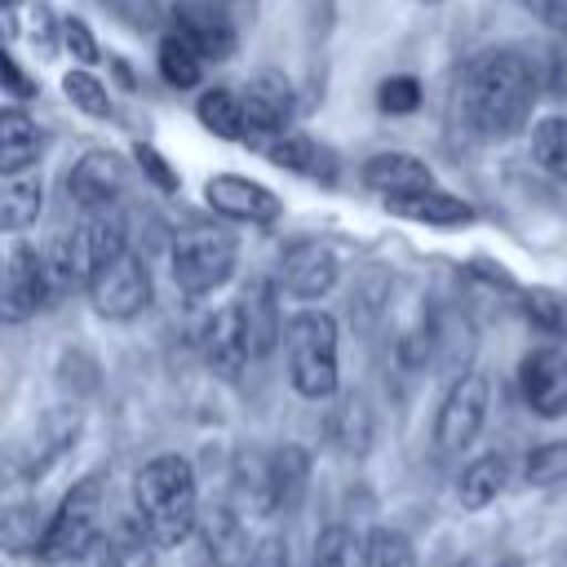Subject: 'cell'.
<instances>
[{
    "instance_id": "1",
    "label": "cell",
    "mask_w": 567,
    "mask_h": 567,
    "mask_svg": "<svg viewBox=\"0 0 567 567\" xmlns=\"http://www.w3.org/2000/svg\"><path fill=\"white\" fill-rule=\"evenodd\" d=\"M532 102H536V71L523 53L487 49L465 62L456 84V111L474 137L483 142L514 137L527 124Z\"/></svg>"
},
{
    "instance_id": "2",
    "label": "cell",
    "mask_w": 567,
    "mask_h": 567,
    "mask_svg": "<svg viewBox=\"0 0 567 567\" xmlns=\"http://www.w3.org/2000/svg\"><path fill=\"white\" fill-rule=\"evenodd\" d=\"M133 505H137V518L151 532L155 549L182 545L199 527V492H195L190 461L177 452L151 456L133 474Z\"/></svg>"
},
{
    "instance_id": "3",
    "label": "cell",
    "mask_w": 567,
    "mask_h": 567,
    "mask_svg": "<svg viewBox=\"0 0 567 567\" xmlns=\"http://www.w3.org/2000/svg\"><path fill=\"white\" fill-rule=\"evenodd\" d=\"M288 381L301 399L337 394V319L323 310H301L284 328Z\"/></svg>"
},
{
    "instance_id": "4",
    "label": "cell",
    "mask_w": 567,
    "mask_h": 567,
    "mask_svg": "<svg viewBox=\"0 0 567 567\" xmlns=\"http://www.w3.org/2000/svg\"><path fill=\"white\" fill-rule=\"evenodd\" d=\"M310 456L297 443L239 456V492L252 514H292L306 496Z\"/></svg>"
},
{
    "instance_id": "5",
    "label": "cell",
    "mask_w": 567,
    "mask_h": 567,
    "mask_svg": "<svg viewBox=\"0 0 567 567\" xmlns=\"http://www.w3.org/2000/svg\"><path fill=\"white\" fill-rule=\"evenodd\" d=\"M97 540H102V478L84 474L80 483H71V492L58 505V514L40 532V549L35 554L44 563H75Z\"/></svg>"
},
{
    "instance_id": "6",
    "label": "cell",
    "mask_w": 567,
    "mask_h": 567,
    "mask_svg": "<svg viewBox=\"0 0 567 567\" xmlns=\"http://www.w3.org/2000/svg\"><path fill=\"white\" fill-rule=\"evenodd\" d=\"M168 261H173L168 270H173V284L182 297H208L235 275L239 244L226 230H190L173 244Z\"/></svg>"
},
{
    "instance_id": "7",
    "label": "cell",
    "mask_w": 567,
    "mask_h": 567,
    "mask_svg": "<svg viewBox=\"0 0 567 567\" xmlns=\"http://www.w3.org/2000/svg\"><path fill=\"white\" fill-rule=\"evenodd\" d=\"M89 301L102 319H133L151 306V270L137 252H120L89 279Z\"/></svg>"
},
{
    "instance_id": "8",
    "label": "cell",
    "mask_w": 567,
    "mask_h": 567,
    "mask_svg": "<svg viewBox=\"0 0 567 567\" xmlns=\"http://www.w3.org/2000/svg\"><path fill=\"white\" fill-rule=\"evenodd\" d=\"M487 408H492V385H487V377H483V372H465V377L447 390V399H443V408H439L434 443H439L443 452L470 447V443L478 439L483 421H487Z\"/></svg>"
},
{
    "instance_id": "9",
    "label": "cell",
    "mask_w": 567,
    "mask_h": 567,
    "mask_svg": "<svg viewBox=\"0 0 567 567\" xmlns=\"http://www.w3.org/2000/svg\"><path fill=\"white\" fill-rule=\"evenodd\" d=\"M66 244H71V261H75V275H80V284L89 288V279L106 266V261H115L120 252H128V221H124V213L111 204V208H89L84 217H80V226L66 235Z\"/></svg>"
},
{
    "instance_id": "10",
    "label": "cell",
    "mask_w": 567,
    "mask_h": 567,
    "mask_svg": "<svg viewBox=\"0 0 567 567\" xmlns=\"http://www.w3.org/2000/svg\"><path fill=\"white\" fill-rule=\"evenodd\" d=\"M204 199L213 213L230 217V221H244V226H275L284 204L270 186L252 182V177H239V173H217L204 182Z\"/></svg>"
},
{
    "instance_id": "11",
    "label": "cell",
    "mask_w": 567,
    "mask_h": 567,
    "mask_svg": "<svg viewBox=\"0 0 567 567\" xmlns=\"http://www.w3.org/2000/svg\"><path fill=\"white\" fill-rule=\"evenodd\" d=\"M53 292V275H49V257L31 244H13L9 248V266H4V323H22L31 319Z\"/></svg>"
},
{
    "instance_id": "12",
    "label": "cell",
    "mask_w": 567,
    "mask_h": 567,
    "mask_svg": "<svg viewBox=\"0 0 567 567\" xmlns=\"http://www.w3.org/2000/svg\"><path fill=\"white\" fill-rule=\"evenodd\" d=\"M518 390L536 416H567V350L563 346L527 350L518 363Z\"/></svg>"
},
{
    "instance_id": "13",
    "label": "cell",
    "mask_w": 567,
    "mask_h": 567,
    "mask_svg": "<svg viewBox=\"0 0 567 567\" xmlns=\"http://www.w3.org/2000/svg\"><path fill=\"white\" fill-rule=\"evenodd\" d=\"M173 31L208 62H226V58H235V49H239V31H235V22L226 18V9H217L213 0H186V4H177L173 9Z\"/></svg>"
},
{
    "instance_id": "14",
    "label": "cell",
    "mask_w": 567,
    "mask_h": 567,
    "mask_svg": "<svg viewBox=\"0 0 567 567\" xmlns=\"http://www.w3.org/2000/svg\"><path fill=\"white\" fill-rule=\"evenodd\" d=\"M337 270L341 266H337L332 248H323L319 239H301L279 257V288L297 301H319L332 292Z\"/></svg>"
},
{
    "instance_id": "15",
    "label": "cell",
    "mask_w": 567,
    "mask_h": 567,
    "mask_svg": "<svg viewBox=\"0 0 567 567\" xmlns=\"http://www.w3.org/2000/svg\"><path fill=\"white\" fill-rule=\"evenodd\" d=\"M124 182H128V173H124V159L115 151H89L66 173V195L84 213L89 208H111L124 195Z\"/></svg>"
},
{
    "instance_id": "16",
    "label": "cell",
    "mask_w": 567,
    "mask_h": 567,
    "mask_svg": "<svg viewBox=\"0 0 567 567\" xmlns=\"http://www.w3.org/2000/svg\"><path fill=\"white\" fill-rule=\"evenodd\" d=\"M244 115H248V137L252 133H266V137H279L292 128V115H297V102H292V84L275 71H261L252 75L244 89Z\"/></svg>"
},
{
    "instance_id": "17",
    "label": "cell",
    "mask_w": 567,
    "mask_h": 567,
    "mask_svg": "<svg viewBox=\"0 0 567 567\" xmlns=\"http://www.w3.org/2000/svg\"><path fill=\"white\" fill-rule=\"evenodd\" d=\"M279 292H284V288H279V284H270V279H248V284H244V292H239V301H235L252 359L270 354V350L279 346L284 328H288V323L279 319Z\"/></svg>"
},
{
    "instance_id": "18",
    "label": "cell",
    "mask_w": 567,
    "mask_h": 567,
    "mask_svg": "<svg viewBox=\"0 0 567 567\" xmlns=\"http://www.w3.org/2000/svg\"><path fill=\"white\" fill-rule=\"evenodd\" d=\"M359 182L377 195H416V190H430L434 186V173L425 159L408 155V151H377L372 159H363L359 168Z\"/></svg>"
},
{
    "instance_id": "19",
    "label": "cell",
    "mask_w": 567,
    "mask_h": 567,
    "mask_svg": "<svg viewBox=\"0 0 567 567\" xmlns=\"http://www.w3.org/2000/svg\"><path fill=\"white\" fill-rule=\"evenodd\" d=\"M199 545L213 567H248V532L230 505H213L199 514Z\"/></svg>"
},
{
    "instance_id": "20",
    "label": "cell",
    "mask_w": 567,
    "mask_h": 567,
    "mask_svg": "<svg viewBox=\"0 0 567 567\" xmlns=\"http://www.w3.org/2000/svg\"><path fill=\"white\" fill-rule=\"evenodd\" d=\"M199 346H204V359H208L213 372H221V377H239L244 372V363L252 359V350H248V337H244V323H239L235 301L221 306L204 323V341Z\"/></svg>"
},
{
    "instance_id": "21",
    "label": "cell",
    "mask_w": 567,
    "mask_h": 567,
    "mask_svg": "<svg viewBox=\"0 0 567 567\" xmlns=\"http://www.w3.org/2000/svg\"><path fill=\"white\" fill-rule=\"evenodd\" d=\"M385 208L394 217H408V221H425V226H439V230H452V226H470L474 221V208L443 190V186H430V190H416V195H390Z\"/></svg>"
},
{
    "instance_id": "22",
    "label": "cell",
    "mask_w": 567,
    "mask_h": 567,
    "mask_svg": "<svg viewBox=\"0 0 567 567\" xmlns=\"http://www.w3.org/2000/svg\"><path fill=\"white\" fill-rule=\"evenodd\" d=\"M266 155H270L279 168L301 173V177H310V182H323V186L337 182V159H332V151L319 146V142L306 137V133H292V128H288V133L270 137V142H266Z\"/></svg>"
},
{
    "instance_id": "23",
    "label": "cell",
    "mask_w": 567,
    "mask_h": 567,
    "mask_svg": "<svg viewBox=\"0 0 567 567\" xmlns=\"http://www.w3.org/2000/svg\"><path fill=\"white\" fill-rule=\"evenodd\" d=\"M40 151H44V133L35 128V120L18 106H4L0 111V173L13 177V173L35 168Z\"/></svg>"
},
{
    "instance_id": "24",
    "label": "cell",
    "mask_w": 567,
    "mask_h": 567,
    "mask_svg": "<svg viewBox=\"0 0 567 567\" xmlns=\"http://www.w3.org/2000/svg\"><path fill=\"white\" fill-rule=\"evenodd\" d=\"M505 483H509V461H505L501 452L474 456V461L461 470V478H456V501H461L465 509H483V505H492V501L505 492Z\"/></svg>"
},
{
    "instance_id": "25",
    "label": "cell",
    "mask_w": 567,
    "mask_h": 567,
    "mask_svg": "<svg viewBox=\"0 0 567 567\" xmlns=\"http://www.w3.org/2000/svg\"><path fill=\"white\" fill-rule=\"evenodd\" d=\"M195 115H199V124H204L208 133H217V137H226V142H244V137H248V115H244L239 89H226V84L208 89V93L199 97Z\"/></svg>"
},
{
    "instance_id": "26",
    "label": "cell",
    "mask_w": 567,
    "mask_h": 567,
    "mask_svg": "<svg viewBox=\"0 0 567 567\" xmlns=\"http://www.w3.org/2000/svg\"><path fill=\"white\" fill-rule=\"evenodd\" d=\"M40 204H44V186H40L35 173L4 177V190H0V226L4 230H27L40 217Z\"/></svg>"
},
{
    "instance_id": "27",
    "label": "cell",
    "mask_w": 567,
    "mask_h": 567,
    "mask_svg": "<svg viewBox=\"0 0 567 567\" xmlns=\"http://www.w3.org/2000/svg\"><path fill=\"white\" fill-rule=\"evenodd\" d=\"M532 164L558 182H567V115H545L532 128Z\"/></svg>"
},
{
    "instance_id": "28",
    "label": "cell",
    "mask_w": 567,
    "mask_h": 567,
    "mask_svg": "<svg viewBox=\"0 0 567 567\" xmlns=\"http://www.w3.org/2000/svg\"><path fill=\"white\" fill-rule=\"evenodd\" d=\"M159 75H164L173 89H195L199 75H204V58H199L177 31H168V35L159 40Z\"/></svg>"
},
{
    "instance_id": "29",
    "label": "cell",
    "mask_w": 567,
    "mask_h": 567,
    "mask_svg": "<svg viewBox=\"0 0 567 567\" xmlns=\"http://www.w3.org/2000/svg\"><path fill=\"white\" fill-rule=\"evenodd\" d=\"M315 567H368V545L350 527H323L315 540Z\"/></svg>"
},
{
    "instance_id": "30",
    "label": "cell",
    "mask_w": 567,
    "mask_h": 567,
    "mask_svg": "<svg viewBox=\"0 0 567 567\" xmlns=\"http://www.w3.org/2000/svg\"><path fill=\"white\" fill-rule=\"evenodd\" d=\"M332 439L346 447V452H363L368 447V439H372V416H368V403L363 399H354V394H346L337 408H332Z\"/></svg>"
},
{
    "instance_id": "31",
    "label": "cell",
    "mask_w": 567,
    "mask_h": 567,
    "mask_svg": "<svg viewBox=\"0 0 567 567\" xmlns=\"http://www.w3.org/2000/svg\"><path fill=\"white\" fill-rule=\"evenodd\" d=\"M62 89H66V102H71L75 111H84V115H93V120H106V115H111V93H106V84H102L89 66L66 71Z\"/></svg>"
},
{
    "instance_id": "32",
    "label": "cell",
    "mask_w": 567,
    "mask_h": 567,
    "mask_svg": "<svg viewBox=\"0 0 567 567\" xmlns=\"http://www.w3.org/2000/svg\"><path fill=\"white\" fill-rule=\"evenodd\" d=\"M523 478H527L532 487H554V483H563V478H567V439H549V443L532 447L527 461H523Z\"/></svg>"
},
{
    "instance_id": "33",
    "label": "cell",
    "mask_w": 567,
    "mask_h": 567,
    "mask_svg": "<svg viewBox=\"0 0 567 567\" xmlns=\"http://www.w3.org/2000/svg\"><path fill=\"white\" fill-rule=\"evenodd\" d=\"M363 545H368V567H416L412 540L394 527H372Z\"/></svg>"
},
{
    "instance_id": "34",
    "label": "cell",
    "mask_w": 567,
    "mask_h": 567,
    "mask_svg": "<svg viewBox=\"0 0 567 567\" xmlns=\"http://www.w3.org/2000/svg\"><path fill=\"white\" fill-rule=\"evenodd\" d=\"M523 310H527V319H532L540 332H549V337H563V332H567V301H563L558 292L532 288V292H523Z\"/></svg>"
},
{
    "instance_id": "35",
    "label": "cell",
    "mask_w": 567,
    "mask_h": 567,
    "mask_svg": "<svg viewBox=\"0 0 567 567\" xmlns=\"http://www.w3.org/2000/svg\"><path fill=\"white\" fill-rule=\"evenodd\" d=\"M377 102H381V111H390V115H412V111L421 106V84H416L412 75H390V80H381Z\"/></svg>"
},
{
    "instance_id": "36",
    "label": "cell",
    "mask_w": 567,
    "mask_h": 567,
    "mask_svg": "<svg viewBox=\"0 0 567 567\" xmlns=\"http://www.w3.org/2000/svg\"><path fill=\"white\" fill-rule=\"evenodd\" d=\"M62 44L71 49V58H75L80 66H93V62L102 58V49H97L93 31H89L80 18H62Z\"/></svg>"
},
{
    "instance_id": "37",
    "label": "cell",
    "mask_w": 567,
    "mask_h": 567,
    "mask_svg": "<svg viewBox=\"0 0 567 567\" xmlns=\"http://www.w3.org/2000/svg\"><path fill=\"white\" fill-rule=\"evenodd\" d=\"M58 31L62 27H53V9L49 4H35L31 9V40L40 49V58H53L58 53Z\"/></svg>"
},
{
    "instance_id": "38",
    "label": "cell",
    "mask_w": 567,
    "mask_h": 567,
    "mask_svg": "<svg viewBox=\"0 0 567 567\" xmlns=\"http://www.w3.org/2000/svg\"><path fill=\"white\" fill-rule=\"evenodd\" d=\"M133 159L142 164V173H146V177H151L159 190H177V173L164 164V155H159L155 146H137V151H133Z\"/></svg>"
},
{
    "instance_id": "39",
    "label": "cell",
    "mask_w": 567,
    "mask_h": 567,
    "mask_svg": "<svg viewBox=\"0 0 567 567\" xmlns=\"http://www.w3.org/2000/svg\"><path fill=\"white\" fill-rule=\"evenodd\" d=\"M248 567H292V558H288V540H284V536H261V540L252 545Z\"/></svg>"
},
{
    "instance_id": "40",
    "label": "cell",
    "mask_w": 567,
    "mask_h": 567,
    "mask_svg": "<svg viewBox=\"0 0 567 567\" xmlns=\"http://www.w3.org/2000/svg\"><path fill=\"white\" fill-rule=\"evenodd\" d=\"M545 27H554V31H563L567 35V0H523Z\"/></svg>"
},
{
    "instance_id": "41",
    "label": "cell",
    "mask_w": 567,
    "mask_h": 567,
    "mask_svg": "<svg viewBox=\"0 0 567 567\" xmlns=\"http://www.w3.org/2000/svg\"><path fill=\"white\" fill-rule=\"evenodd\" d=\"M4 84H9V97H18V102L35 97V80H27V75H22V66H18V58H13V53H4Z\"/></svg>"
},
{
    "instance_id": "42",
    "label": "cell",
    "mask_w": 567,
    "mask_h": 567,
    "mask_svg": "<svg viewBox=\"0 0 567 567\" xmlns=\"http://www.w3.org/2000/svg\"><path fill=\"white\" fill-rule=\"evenodd\" d=\"M106 4H115L120 13H128V0H106Z\"/></svg>"
},
{
    "instance_id": "43",
    "label": "cell",
    "mask_w": 567,
    "mask_h": 567,
    "mask_svg": "<svg viewBox=\"0 0 567 567\" xmlns=\"http://www.w3.org/2000/svg\"><path fill=\"white\" fill-rule=\"evenodd\" d=\"M501 567H523V563H518V558H505V563H501Z\"/></svg>"
}]
</instances>
